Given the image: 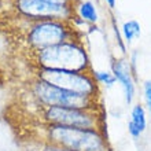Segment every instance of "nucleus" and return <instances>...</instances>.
<instances>
[{"mask_svg": "<svg viewBox=\"0 0 151 151\" xmlns=\"http://www.w3.org/2000/svg\"><path fill=\"white\" fill-rule=\"evenodd\" d=\"M131 122H133L137 129H139L142 133L146 132L147 129V114H146V109L142 103H136L132 106L131 110Z\"/></svg>", "mask_w": 151, "mask_h": 151, "instance_id": "obj_11", "label": "nucleus"}, {"mask_svg": "<svg viewBox=\"0 0 151 151\" xmlns=\"http://www.w3.org/2000/svg\"><path fill=\"white\" fill-rule=\"evenodd\" d=\"M0 6H1V0H0Z\"/></svg>", "mask_w": 151, "mask_h": 151, "instance_id": "obj_19", "label": "nucleus"}, {"mask_svg": "<svg viewBox=\"0 0 151 151\" xmlns=\"http://www.w3.org/2000/svg\"><path fill=\"white\" fill-rule=\"evenodd\" d=\"M128 132H129V135H131L135 140H139L140 137H142V135H143V133L133 125V122H131V121L128 122Z\"/></svg>", "mask_w": 151, "mask_h": 151, "instance_id": "obj_15", "label": "nucleus"}, {"mask_svg": "<svg viewBox=\"0 0 151 151\" xmlns=\"http://www.w3.org/2000/svg\"><path fill=\"white\" fill-rule=\"evenodd\" d=\"M43 118L47 124L76 128H95L104 131V113L102 107L74 109L50 106L43 107Z\"/></svg>", "mask_w": 151, "mask_h": 151, "instance_id": "obj_6", "label": "nucleus"}, {"mask_svg": "<svg viewBox=\"0 0 151 151\" xmlns=\"http://www.w3.org/2000/svg\"><path fill=\"white\" fill-rule=\"evenodd\" d=\"M52 3H58V4H76L74 0H48Z\"/></svg>", "mask_w": 151, "mask_h": 151, "instance_id": "obj_17", "label": "nucleus"}, {"mask_svg": "<svg viewBox=\"0 0 151 151\" xmlns=\"http://www.w3.org/2000/svg\"><path fill=\"white\" fill-rule=\"evenodd\" d=\"M36 78L59 87L66 91H72L81 95H88L92 98H99V84L95 80L92 72H74L65 69H37Z\"/></svg>", "mask_w": 151, "mask_h": 151, "instance_id": "obj_5", "label": "nucleus"}, {"mask_svg": "<svg viewBox=\"0 0 151 151\" xmlns=\"http://www.w3.org/2000/svg\"><path fill=\"white\" fill-rule=\"evenodd\" d=\"M111 28H113V32H114L117 45H118V48L121 50V52L125 55V54H127V44H125V41H124V37H122V35H121V29L118 28V25H117V22H115L114 15H111Z\"/></svg>", "mask_w": 151, "mask_h": 151, "instance_id": "obj_13", "label": "nucleus"}, {"mask_svg": "<svg viewBox=\"0 0 151 151\" xmlns=\"http://www.w3.org/2000/svg\"><path fill=\"white\" fill-rule=\"evenodd\" d=\"M104 3L107 4V7L110 8V10H114L115 8V4H117V0H103Z\"/></svg>", "mask_w": 151, "mask_h": 151, "instance_id": "obj_18", "label": "nucleus"}, {"mask_svg": "<svg viewBox=\"0 0 151 151\" xmlns=\"http://www.w3.org/2000/svg\"><path fill=\"white\" fill-rule=\"evenodd\" d=\"M45 137L48 143L73 151H113L104 131L95 128L47 124Z\"/></svg>", "mask_w": 151, "mask_h": 151, "instance_id": "obj_1", "label": "nucleus"}, {"mask_svg": "<svg viewBox=\"0 0 151 151\" xmlns=\"http://www.w3.org/2000/svg\"><path fill=\"white\" fill-rule=\"evenodd\" d=\"M95 80L98 81L99 85H104L106 88H113L114 84L117 83L114 74L111 72H106V70H93L92 72Z\"/></svg>", "mask_w": 151, "mask_h": 151, "instance_id": "obj_12", "label": "nucleus"}, {"mask_svg": "<svg viewBox=\"0 0 151 151\" xmlns=\"http://www.w3.org/2000/svg\"><path fill=\"white\" fill-rule=\"evenodd\" d=\"M32 93L43 107L58 106V107L74 109H98L100 107L99 98L81 95L72 91H66L52 84L36 78L32 84Z\"/></svg>", "mask_w": 151, "mask_h": 151, "instance_id": "obj_4", "label": "nucleus"}, {"mask_svg": "<svg viewBox=\"0 0 151 151\" xmlns=\"http://www.w3.org/2000/svg\"><path fill=\"white\" fill-rule=\"evenodd\" d=\"M39 151H73V150H68V148H62L58 146H54L51 143H47L44 147H41Z\"/></svg>", "mask_w": 151, "mask_h": 151, "instance_id": "obj_16", "label": "nucleus"}, {"mask_svg": "<svg viewBox=\"0 0 151 151\" xmlns=\"http://www.w3.org/2000/svg\"><path fill=\"white\" fill-rule=\"evenodd\" d=\"M19 15L32 22L39 21H72L76 17V4H58L48 0H11Z\"/></svg>", "mask_w": 151, "mask_h": 151, "instance_id": "obj_7", "label": "nucleus"}, {"mask_svg": "<svg viewBox=\"0 0 151 151\" xmlns=\"http://www.w3.org/2000/svg\"><path fill=\"white\" fill-rule=\"evenodd\" d=\"M110 69H111V73L114 74L117 83L121 85L124 98H125V103L128 106H131L136 96V80L133 77V73H132L129 59H127V58H121V59L111 58Z\"/></svg>", "mask_w": 151, "mask_h": 151, "instance_id": "obj_8", "label": "nucleus"}, {"mask_svg": "<svg viewBox=\"0 0 151 151\" xmlns=\"http://www.w3.org/2000/svg\"><path fill=\"white\" fill-rule=\"evenodd\" d=\"M81 39L72 21H39L29 26L25 41L33 51H40L56 44Z\"/></svg>", "mask_w": 151, "mask_h": 151, "instance_id": "obj_3", "label": "nucleus"}, {"mask_svg": "<svg viewBox=\"0 0 151 151\" xmlns=\"http://www.w3.org/2000/svg\"><path fill=\"white\" fill-rule=\"evenodd\" d=\"M76 15L85 24L96 25L99 22V12L96 4L91 0H78V3L76 4Z\"/></svg>", "mask_w": 151, "mask_h": 151, "instance_id": "obj_9", "label": "nucleus"}, {"mask_svg": "<svg viewBox=\"0 0 151 151\" xmlns=\"http://www.w3.org/2000/svg\"><path fill=\"white\" fill-rule=\"evenodd\" d=\"M143 99L148 113L151 114V80H146L143 83Z\"/></svg>", "mask_w": 151, "mask_h": 151, "instance_id": "obj_14", "label": "nucleus"}, {"mask_svg": "<svg viewBox=\"0 0 151 151\" xmlns=\"http://www.w3.org/2000/svg\"><path fill=\"white\" fill-rule=\"evenodd\" d=\"M121 35L124 37L125 44H132L135 39H139L142 35V26L140 22L136 19L125 21L121 26Z\"/></svg>", "mask_w": 151, "mask_h": 151, "instance_id": "obj_10", "label": "nucleus"}, {"mask_svg": "<svg viewBox=\"0 0 151 151\" xmlns=\"http://www.w3.org/2000/svg\"><path fill=\"white\" fill-rule=\"evenodd\" d=\"M35 54L39 68L65 69L74 72H93L88 50L81 39L56 44L36 51Z\"/></svg>", "mask_w": 151, "mask_h": 151, "instance_id": "obj_2", "label": "nucleus"}]
</instances>
